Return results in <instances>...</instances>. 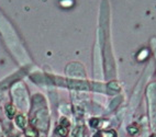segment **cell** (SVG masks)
I'll list each match as a JSON object with an SVG mask.
<instances>
[{
    "label": "cell",
    "mask_w": 156,
    "mask_h": 137,
    "mask_svg": "<svg viewBox=\"0 0 156 137\" xmlns=\"http://www.w3.org/2000/svg\"><path fill=\"white\" fill-rule=\"evenodd\" d=\"M17 124L20 126V127H24L25 126V120L23 116H21V115H19V116H17Z\"/></svg>",
    "instance_id": "2"
},
{
    "label": "cell",
    "mask_w": 156,
    "mask_h": 137,
    "mask_svg": "<svg viewBox=\"0 0 156 137\" xmlns=\"http://www.w3.org/2000/svg\"><path fill=\"white\" fill-rule=\"evenodd\" d=\"M101 137H117V134H115V132H113V131H108V132L102 133Z\"/></svg>",
    "instance_id": "3"
},
{
    "label": "cell",
    "mask_w": 156,
    "mask_h": 137,
    "mask_svg": "<svg viewBox=\"0 0 156 137\" xmlns=\"http://www.w3.org/2000/svg\"><path fill=\"white\" fill-rule=\"evenodd\" d=\"M152 137H156V136H155V135H154V136H152Z\"/></svg>",
    "instance_id": "9"
},
{
    "label": "cell",
    "mask_w": 156,
    "mask_h": 137,
    "mask_svg": "<svg viewBox=\"0 0 156 137\" xmlns=\"http://www.w3.org/2000/svg\"><path fill=\"white\" fill-rule=\"evenodd\" d=\"M128 132L130 133V134L134 135V134H136V132H137V127L135 125H131V126H129L128 127Z\"/></svg>",
    "instance_id": "5"
},
{
    "label": "cell",
    "mask_w": 156,
    "mask_h": 137,
    "mask_svg": "<svg viewBox=\"0 0 156 137\" xmlns=\"http://www.w3.org/2000/svg\"><path fill=\"white\" fill-rule=\"evenodd\" d=\"M90 125H91L92 127H96V126L98 125V120H96V118H92V120L90 121Z\"/></svg>",
    "instance_id": "7"
},
{
    "label": "cell",
    "mask_w": 156,
    "mask_h": 137,
    "mask_svg": "<svg viewBox=\"0 0 156 137\" xmlns=\"http://www.w3.org/2000/svg\"><path fill=\"white\" fill-rule=\"evenodd\" d=\"M94 137H101V133H98V134H96Z\"/></svg>",
    "instance_id": "8"
},
{
    "label": "cell",
    "mask_w": 156,
    "mask_h": 137,
    "mask_svg": "<svg viewBox=\"0 0 156 137\" xmlns=\"http://www.w3.org/2000/svg\"><path fill=\"white\" fill-rule=\"evenodd\" d=\"M74 136L75 137H84L83 134V127H77L74 132Z\"/></svg>",
    "instance_id": "4"
},
{
    "label": "cell",
    "mask_w": 156,
    "mask_h": 137,
    "mask_svg": "<svg viewBox=\"0 0 156 137\" xmlns=\"http://www.w3.org/2000/svg\"><path fill=\"white\" fill-rule=\"evenodd\" d=\"M57 133L61 135L62 137H66L67 135V127H64V126H59L58 128H57Z\"/></svg>",
    "instance_id": "1"
},
{
    "label": "cell",
    "mask_w": 156,
    "mask_h": 137,
    "mask_svg": "<svg viewBox=\"0 0 156 137\" xmlns=\"http://www.w3.org/2000/svg\"><path fill=\"white\" fill-rule=\"evenodd\" d=\"M7 112H8V114H9V118H12V116H13V114H14L13 108H12L11 105L7 106Z\"/></svg>",
    "instance_id": "6"
}]
</instances>
